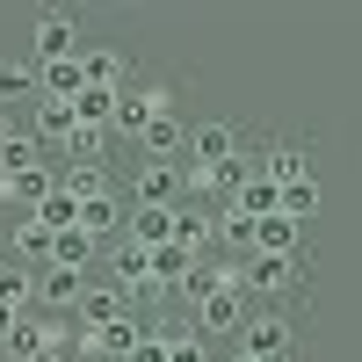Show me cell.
Here are the masks:
<instances>
[{
  "label": "cell",
  "instance_id": "obj_1",
  "mask_svg": "<svg viewBox=\"0 0 362 362\" xmlns=\"http://www.w3.org/2000/svg\"><path fill=\"white\" fill-rule=\"evenodd\" d=\"M247 326V297H239V268H225L218 290L196 297V334H239Z\"/></svg>",
  "mask_w": 362,
  "mask_h": 362
},
{
  "label": "cell",
  "instance_id": "obj_2",
  "mask_svg": "<svg viewBox=\"0 0 362 362\" xmlns=\"http://www.w3.org/2000/svg\"><path fill=\"white\" fill-rule=\"evenodd\" d=\"M297 276H305V261H297V254H247V268H239V290L283 297V290H297Z\"/></svg>",
  "mask_w": 362,
  "mask_h": 362
},
{
  "label": "cell",
  "instance_id": "obj_3",
  "mask_svg": "<svg viewBox=\"0 0 362 362\" xmlns=\"http://www.w3.org/2000/svg\"><path fill=\"white\" fill-rule=\"evenodd\" d=\"M29 51H37V66H58V58H80V29L66 8H44L37 29H29Z\"/></svg>",
  "mask_w": 362,
  "mask_h": 362
},
{
  "label": "cell",
  "instance_id": "obj_4",
  "mask_svg": "<svg viewBox=\"0 0 362 362\" xmlns=\"http://www.w3.org/2000/svg\"><path fill=\"white\" fill-rule=\"evenodd\" d=\"M239 355H254V362H290V319H283V312H254L247 326H239Z\"/></svg>",
  "mask_w": 362,
  "mask_h": 362
},
{
  "label": "cell",
  "instance_id": "obj_5",
  "mask_svg": "<svg viewBox=\"0 0 362 362\" xmlns=\"http://www.w3.org/2000/svg\"><path fill=\"white\" fill-rule=\"evenodd\" d=\"M109 276L124 297H160L153 290V247H138V239H116L109 247Z\"/></svg>",
  "mask_w": 362,
  "mask_h": 362
},
{
  "label": "cell",
  "instance_id": "obj_6",
  "mask_svg": "<svg viewBox=\"0 0 362 362\" xmlns=\"http://www.w3.org/2000/svg\"><path fill=\"white\" fill-rule=\"evenodd\" d=\"M174 203H181V174L167 160H145L131 181V210H174Z\"/></svg>",
  "mask_w": 362,
  "mask_h": 362
},
{
  "label": "cell",
  "instance_id": "obj_7",
  "mask_svg": "<svg viewBox=\"0 0 362 362\" xmlns=\"http://www.w3.org/2000/svg\"><path fill=\"white\" fill-rule=\"evenodd\" d=\"M189 174H210V167H225V160H239V131L232 124H203V131H189Z\"/></svg>",
  "mask_w": 362,
  "mask_h": 362
},
{
  "label": "cell",
  "instance_id": "obj_8",
  "mask_svg": "<svg viewBox=\"0 0 362 362\" xmlns=\"http://www.w3.org/2000/svg\"><path fill=\"white\" fill-rule=\"evenodd\" d=\"M138 341H145V326H138V319L124 312V319H109V326H95V334H87L80 348H87V355H102V362H131V348H138Z\"/></svg>",
  "mask_w": 362,
  "mask_h": 362
},
{
  "label": "cell",
  "instance_id": "obj_9",
  "mask_svg": "<svg viewBox=\"0 0 362 362\" xmlns=\"http://www.w3.org/2000/svg\"><path fill=\"white\" fill-rule=\"evenodd\" d=\"M37 167H44V145H37V131H8V138H0V181L37 174Z\"/></svg>",
  "mask_w": 362,
  "mask_h": 362
},
{
  "label": "cell",
  "instance_id": "obj_10",
  "mask_svg": "<svg viewBox=\"0 0 362 362\" xmlns=\"http://www.w3.org/2000/svg\"><path fill=\"white\" fill-rule=\"evenodd\" d=\"M261 167H247V160H225V167H210V174H189V189H203V196H225V210H232V196L247 189Z\"/></svg>",
  "mask_w": 362,
  "mask_h": 362
},
{
  "label": "cell",
  "instance_id": "obj_11",
  "mask_svg": "<svg viewBox=\"0 0 362 362\" xmlns=\"http://www.w3.org/2000/svg\"><path fill=\"white\" fill-rule=\"evenodd\" d=\"M189 276H196V254H189V247H174V239H167V247H153V290H160V297L181 290Z\"/></svg>",
  "mask_w": 362,
  "mask_h": 362
},
{
  "label": "cell",
  "instance_id": "obj_12",
  "mask_svg": "<svg viewBox=\"0 0 362 362\" xmlns=\"http://www.w3.org/2000/svg\"><path fill=\"white\" fill-rule=\"evenodd\" d=\"M80 73H87V87H102V95H124V51H109V44L80 51Z\"/></svg>",
  "mask_w": 362,
  "mask_h": 362
},
{
  "label": "cell",
  "instance_id": "obj_13",
  "mask_svg": "<svg viewBox=\"0 0 362 362\" xmlns=\"http://www.w3.org/2000/svg\"><path fill=\"white\" fill-rule=\"evenodd\" d=\"M218 239V225H210V210H196V203H174V247H189L196 261H203V247Z\"/></svg>",
  "mask_w": 362,
  "mask_h": 362
},
{
  "label": "cell",
  "instance_id": "obj_14",
  "mask_svg": "<svg viewBox=\"0 0 362 362\" xmlns=\"http://www.w3.org/2000/svg\"><path fill=\"white\" fill-rule=\"evenodd\" d=\"M261 174L276 181V189H290V181H312V160H305V145H268V153H261Z\"/></svg>",
  "mask_w": 362,
  "mask_h": 362
},
{
  "label": "cell",
  "instance_id": "obj_15",
  "mask_svg": "<svg viewBox=\"0 0 362 362\" xmlns=\"http://www.w3.org/2000/svg\"><path fill=\"white\" fill-rule=\"evenodd\" d=\"M153 116H167V102H160V95H116V124H109V131L145 138V124H153Z\"/></svg>",
  "mask_w": 362,
  "mask_h": 362
},
{
  "label": "cell",
  "instance_id": "obj_16",
  "mask_svg": "<svg viewBox=\"0 0 362 362\" xmlns=\"http://www.w3.org/2000/svg\"><path fill=\"white\" fill-rule=\"evenodd\" d=\"M232 210H239V218H254V225H261V218H276V210H283V189H276L268 174H254L247 189L232 196Z\"/></svg>",
  "mask_w": 362,
  "mask_h": 362
},
{
  "label": "cell",
  "instance_id": "obj_17",
  "mask_svg": "<svg viewBox=\"0 0 362 362\" xmlns=\"http://www.w3.org/2000/svg\"><path fill=\"white\" fill-rule=\"evenodd\" d=\"M80 232H87V239H109V232H124V203H116L109 189H102V196H87V203H80Z\"/></svg>",
  "mask_w": 362,
  "mask_h": 362
},
{
  "label": "cell",
  "instance_id": "obj_18",
  "mask_svg": "<svg viewBox=\"0 0 362 362\" xmlns=\"http://www.w3.org/2000/svg\"><path fill=\"white\" fill-rule=\"evenodd\" d=\"M73 131H80L73 102H37V145H73Z\"/></svg>",
  "mask_w": 362,
  "mask_h": 362
},
{
  "label": "cell",
  "instance_id": "obj_19",
  "mask_svg": "<svg viewBox=\"0 0 362 362\" xmlns=\"http://www.w3.org/2000/svg\"><path fill=\"white\" fill-rule=\"evenodd\" d=\"M95 254H102V239H87L80 225L51 239V268H80V276H87V261H95Z\"/></svg>",
  "mask_w": 362,
  "mask_h": 362
},
{
  "label": "cell",
  "instance_id": "obj_20",
  "mask_svg": "<svg viewBox=\"0 0 362 362\" xmlns=\"http://www.w3.org/2000/svg\"><path fill=\"white\" fill-rule=\"evenodd\" d=\"M37 297H44V305H80V297H87V276H80V268H44V276H37Z\"/></svg>",
  "mask_w": 362,
  "mask_h": 362
},
{
  "label": "cell",
  "instance_id": "obj_21",
  "mask_svg": "<svg viewBox=\"0 0 362 362\" xmlns=\"http://www.w3.org/2000/svg\"><path fill=\"white\" fill-rule=\"evenodd\" d=\"M138 145H145V160H167V167H174V153H181V145H189V131H181L174 116H153V124H145V138H138Z\"/></svg>",
  "mask_w": 362,
  "mask_h": 362
},
{
  "label": "cell",
  "instance_id": "obj_22",
  "mask_svg": "<svg viewBox=\"0 0 362 362\" xmlns=\"http://www.w3.org/2000/svg\"><path fill=\"white\" fill-rule=\"evenodd\" d=\"M29 218H37V225H44V232L58 239V232H73V225H80V196H66V189H51V196H44L37 210H29Z\"/></svg>",
  "mask_w": 362,
  "mask_h": 362
},
{
  "label": "cell",
  "instance_id": "obj_23",
  "mask_svg": "<svg viewBox=\"0 0 362 362\" xmlns=\"http://www.w3.org/2000/svg\"><path fill=\"white\" fill-rule=\"evenodd\" d=\"M124 312H131L124 290H87V297H80V326H87V334H95V326H109V319H124Z\"/></svg>",
  "mask_w": 362,
  "mask_h": 362
},
{
  "label": "cell",
  "instance_id": "obj_24",
  "mask_svg": "<svg viewBox=\"0 0 362 362\" xmlns=\"http://www.w3.org/2000/svg\"><path fill=\"white\" fill-rule=\"evenodd\" d=\"M124 239H138V247H167V239H174V210H131Z\"/></svg>",
  "mask_w": 362,
  "mask_h": 362
},
{
  "label": "cell",
  "instance_id": "obj_25",
  "mask_svg": "<svg viewBox=\"0 0 362 362\" xmlns=\"http://www.w3.org/2000/svg\"><path fill=\"white\" fill-rule=\"evenodd\" d=\"M297 232H305V225H290L283 210H276V218L254 225V254H297Z\"/></svg>",
  "mask_w": 362,
  "mask_h": 362
},
{
  "label": "cell",
  "instance_id": "obj_26",
  "mask_svg": "<svg viewBox=\"0 0 362 362\" xmlns=\"http://www.w3.org/2000/svg\"><path fill=\"white\" fill-rule=\"evenodd\" d=\"M37 95V58H0V109Z\"/></svg>",
  "mask_w": 362,
  "mask_h": 362
},
{
  "label": "cell",
  "instance_id": "obj_27",
  "mask_svg": "<svg viewBox=\"0 0 362 362\" xmlns=\"http://www.w3.org/2000/svg\"><path fill=\"white\" fill-rule=\"evenodd\" d=\"M8 247H15V261H22V268H29V261H44V268H51V232H44L37 218H22V225L8 232Z\"/></svg>",
  "mask_w": 362,
  "mask_h": 362
},
{
  "label": "cell",
  "instance_id": "obj_28",
  "mask_svg": "<svg viewBox=\"0 0 362 362\" xmlns=\"http://www.w3.org/2000/svg\"><path fill=\"white\" fill-rule=\"evenodd\" d=\"M29 297H37V276H29L22 261H0V305H15V312H29Z\"/></svg>",
  "mask_w": 362,
  "mask_h": 362
},
{
  "label": "cell",
  "instance_id": "obj_29",
  "mask_svg": "<svg viewBox=\"0 0 362 362\" xmlns=\"http://www.w3.org/2000/svg\"><path fill=\"white\" fill-rule=\"evenodd\" d=\"M44 348H58V341H51L44 326L22 312V319H15V334H8V355H15V362H29V355H44Z\"/></svg>",
  "mask_w": 362,
  "mask_h": 362
},
{
  "label": "cell",
  "instance_id": "obj_30",
  "mask_svg": "<svg viewBox=\"0 0 362 362\" xmlns=\"http://www.w3.org/2000/svg\"><path fill=\"white\" fill-rule=\"evenodd\" d=\"M51 189H58V174H44V167H37V174H15V181H0V196H15V203H29V210H37Z\"/></svg>",
  "mask_w": 362,
  "mask_h": 362
},
{
  "label": "cell",
  "instance_id": "obj_31",
  "mask_svg": "<svg viewBox=\"0 0 362 362\" xmlns=\"http://www.w3.org/2000/svg\"><path fill=\"white\" fill-rule=\"evenodd\" d=\"M283 218H290V225L319 218V181H290V189H283Z\"/></svg>",
  "mask_w": 362,
  "mask_h": 362
},
{
  "label": "cell",
  "instance_id": "obj_32",
  "mask_svg": "<svg viewBox=\"0 0 362 362\" xmlns=\"http://www.w3.org/2000/svg\"><path fill=\"white\" fill-rule=\"evenodd\" d=\"M73 167H102V153H109V131H73Z\"/></svg>",
  "mask_w": 362,
  "mask_h": 362
},
{
  "label": "cell",
  "instance_id": "obj_33",
  "mask_svg": "<svg viewBox=\"0 0 362 362\" xmlns=\"http://www.w3.org/2000/svg\"><path fill=\"white\" fill-rule=\"evenodd\" d=\"M218 239H225V247H239V254H254V218L225 210V218H218Z\"/></svg>",
  "mask_w": 362,
  "mask_h": 362
},
{
  "label": "cell",
  "instance_id": "obj_34",
  "mask_svg": "<svg viewBox=\"0 0 362 362\" xmlns=\"http://www.w3.org/2000/svg\"><path fill=\"white\" fill-rule=\"evenodd\" d=\"M167 362H210V355H203V334L174 326V334H167Z\"/></svg>",
  "mask_w": 362,
  "mask_h": 362
},
{
  "label": "cell",
  "instance_id": "obj_35",
  "mask_svg": "<svg viewBox=\"0 0 362 362\" xmlns=\"http://www.w3.org/2000/svg\"><path fill=\"white\" fill-rule=\"evenodd\" d=\"M131 362H167V334H145V341L131 348Z\"/></svg>",
  "mask_w": 362,
  "mask_h": 362
},
{
  "label": "cell",
  "instance_id": "obj_36",
  "mask_svg": "<svg viewBox=\"0 0 362 362\" xmlns=\"http://www.w3.org/2000/svg\"><path fill=\"white\" fill-rule=\"evenodd\" d=\"M29 362H66V348H44V355H29Z\"/></svg>",
  "mask_w": 362,
  "mask_h": 362
},
{
  "label": "cell",
  "instance_id": "obj_37",
  "mask_svg": "<svg viewBox=\"0 0 362 362\" xmlns=\"http://www.w3.org/2000/svg\"><path fill=\"white\" fill-rule=\"evenodd\" d=\"M0 261H8V232H0Z\"/></svg>",
  "mask_w": 362,
  "mask_h": 362
},
{
  "label": "cell",
  "instance_id": "obj_38",
  "mask_svg": "<svg viewBox=\"0 0 362 362\" xmlns=\"http://www.w3.org/2000/svg\"><path fill=\"white\" fill-rule=\"evenodd\" d=\"M232 362H254V355H232Z\"/></svg>",
  "mask_w": 362,
  "mask_h": 362
},
{
  "label": "cell",
  "instance_id": "obj_39",
  "mask_svg": "<svg viewBox=\"0 0 362 362\" xmlns=\"http://www.w3.org/2000/svg\"><path fill=\"white\" fill-rule=\"evenodd\" d=\"M0 116H8V109H0Z\"/></svg>",
  "mask_w": 362,
  "mask_h": 362
}]
</instances>
